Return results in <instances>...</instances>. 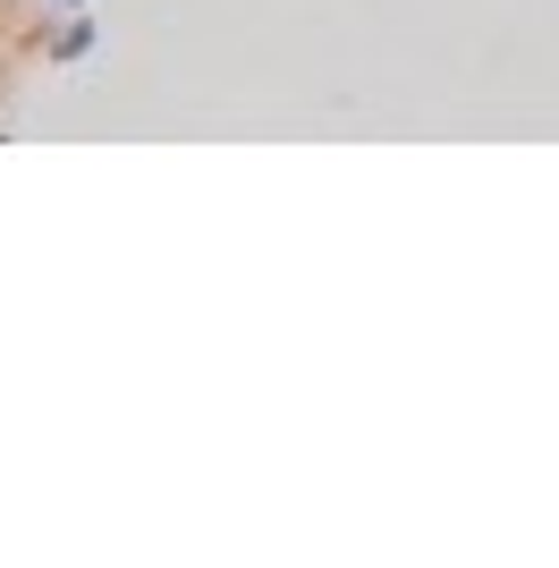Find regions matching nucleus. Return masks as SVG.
Listing matches in <instances>:
<instances>
[{
    "label": "nucleus",
    "instance_id": "nucleus-1",
    "mask_svg": "<svg viewBox=\"0 0 559 568\" xmlns=\"http://www.w3.org/2000/svg\"><path fill=\"white\" fill-rule=\"evenodd\" d=\"M93 51H102V18H93V9H60V26L43 34V60L77 69V60H93Z\"/></svg>",
    "mask_w": 559,
    "mask_h": 568
},
{
    "label": "nucleus",
    "instance_id": "nucleus-2",
    "mask_svg": "<svg viewBox=\"0 0 559 568\" xmlns=\"http://www.w3.org/2000/svg\"><path fill=\"white\" fill-rule=\"evenodd\" d=\"M43 9H93V0H43Z\"/></svg>",
    "mask_w": 559,
    "mask_h": 568
}]
</instances>
